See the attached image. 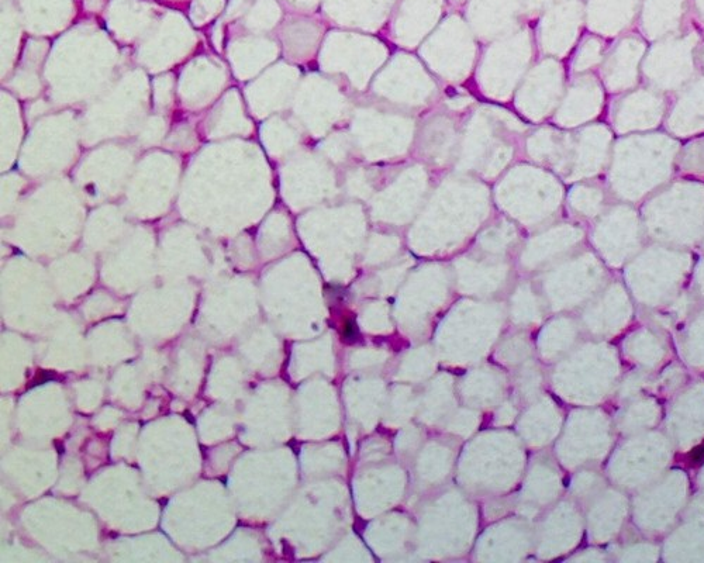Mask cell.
Returning a JSON list of instances; mask_svg holds the SVG:
<instances>
[{"mask_svg": "<svg viewBox=\"0 0 704 563\" xmlns=\"http://www.w3.org/2000/svg\"><path fill=\"white\" fill-rule=\"evenodd\" d=\"M685 461L690 468H697V466L704 464V441L699 442L689 451H685Z\"/></svg>", "mask_w": 704, "mask_h": 563, "instance_id": "obj_1", "label": "cell"}]
</instances>
